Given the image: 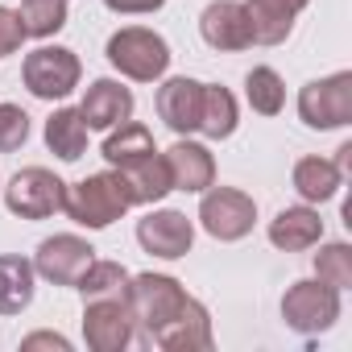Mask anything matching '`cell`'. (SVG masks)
<instances>
[{
    "label": "cell",
    "mask_w": 352,
    "mask_h": 352,
    "mask_svg": "<svg viewBox=\"0 0 352 352\" xmlns=\"http://www.w3.org/2000/svg\"><path fill=\"white\" fill-rule=\"evenodd\" d=\"M96 261V249L75 236V232H58V236H46L34 253V270L50 282V286H75L83 278V270Z\"/></svg>",
    "instance_id": "30bf717a"
},
{
    "label": "cell",
    "mask_w": 352,
    "mask_h": 352,
    "mask_svg": "<svg viewBox=\"0 0 352 352\" xmlns=\"http://www.w3.org/2000/svg\"><path fill=\"white\" fill-rule=\"evenodd\" d=\"M21 348H25V352H34V348L71 352V340H67V336H58V331H34V336H25V340H21Z\"/></svg>",
    "instance_id": "4dcf8cb0"
},
{
    "label": "cell",
    "mask_w": 352,
    "mask_h": 352,
    "mask_svg": "<svg viewBox=\"0 0 352 352\" xmlns=\"http://www.w3.org/2000/svg\"><path fill=\"white\" fill-rule=\"evenodd\" d=\"M282 319L298 336H319V331H327L340 319V290L319 282V278L294 282L282 294Z\"/></svg>",
    "instance_id": "8992f818"
},
{
    "label": "cell",
    "mask_w": 352,
    "mask_h": 352,
    "mask_svg": "<svg viewBox=\"0 0 352 352\" xmlns=\"http://www.w3.org/2000/svg\"><path fill=\"white\" fill-rule=\"evenodd\" d=\"M137 336L129 298H96L83 302V340L91 352H124Z\"/></svg>",
    "instance_id": "9c48e42d"
},
{
    "label": "cell",
    "mask_w": 352,
    "mask_h": 352,
    "mask_svg": "<svg viewBox=\"0 0 352 352\" xmlns=\"http://www.w3.org/2000/svg\"><path fill=\"white\" fill-rule=\"evenodd\" d=\"M63 199H67V183L46 166L17 170L5 187V204L21 220H50L54 212H63Z\"/></svg>",
    "instance_id": "52a82bcc"
},
{
    "label": "cell",
    "mask_w": 352,
    "mask_h": 352,
    "mask_svg": "<svg viewBox=\"0 0 352 352\" xmlns=\"http://www.w3.org/2000/svg\"><path fill=\"white\" fill-rule=\"evenodd\" d=\"M149 348H162V352H208L212 348V315H208V307L187 294L183 311L153 336Z\"/></svg>",
    "instance_id": "4fadbf2b"
},
{
    "label": "cell",
    "mask_w": 352,
    "mask_h": 352,
    "mask_svg": "<svg viewBox=\"0 0 352 352\" xmlns=\"http://www.w3.org/2000/svg\"><path fill=\"white\" fill-rule=\"evenodd\" d=\"M315 278L336 286V290H348L352 286V245L344 241H331L315 253Z\"/></svg>",
    "instance_id": "83f0119b"
},
{
    "label": "cell",
    "mask_w": 352,
    "mask_h": 352,
    "mask_svg": "<svg viewBox=\"0 0 352 352\" xmlns=\"http://www.w3.org/2000/svg\"><path fill=\"white\" fill-rule=\"evenodd\" d=\"M162 157H166L170 187H174V191L204 195V191L216 183V157H212L208 145H199V141H174Z\"/></svg>",
    "instance_id": "5bb4252c"
},
{
    "label": "cell",
    "mask_w": 352,
    "mask_h": 352,
    "mask_svg": "<svg viewBox=\"0 0 352 352\" xmlns=\"http://www.w3.org/2000/svg\"><path fill=\"white\" fill-rule=\"evenodd\" d=\"M129 270L120 261H91L83 270V278L75 282V290L83 294V302H96V298H124L129 290Z\"/></svg>",
    "instance_id": "cb8c5ba5"
},
{
    "label": "cell",
    "mask_w": 352,
    "mask_h": 352,
    "mask_svg": "<svg viewBox=\"0 0 352 352\" xmlns=\"http://www.w3.org/2000/svg\"><path fill=\"white\" fill-rule=\"evenodd\" d=\"M290 179H294V191H298L307 204H327V199H336V191L344 187V170H340L331 157H298Z\"/></svg>",
    "instance_id": "ffe728a7"
},
{
    "label": "cell",
    "mask_w": 352,
    "mask_h": 352,
    "mask_svg": "<svg viewBox=\"0 0 352 352\" xmlns=\"http://www.w3.org/2000/svg\"><path fill=\"white\" fill-rule=\"evenodd\" d=\"M149 149H157V145H153V133L129 116L124 124L108 129V141H104V162H108V166H120V162L141 157V153H149Z\"/></svg>",
    "instance_id": "484cf974"
},
{
    "label": "cell",
    "mask_w": 352,
    "mask_h": 352,
    "mask_svg": "<svg viewBox=\"0 0 352 352\" xmlns=\"http://www.w3.org/2000/svg\"><path fill=\"white\" fill-rule=\"evenodd\" d=\"M87 124H83V116H79V108H58L50 120H46V145H50V153L54 157H63V162H79L83 153H87Z\"/></svg>",
    "instance_id": "603a6c76"
},
{
    "label": "cell",
    "mask_w": 352,
    "mask_h": 352,
    "mask_svg": "<svg viewBox=\"0 0 352 352\" xmlns=\"http://www.w3.org/2000/svg\"><path fill=\"white\" fill-rule=\"evenodd\" d=\"M199 100H204V83L174 75L157 87V116L166 120V129H174L179 137L199 129Z\"/></svg>",
    "instance_id": "9a60e30c"
},
{
    "label": "cell",
    "mask_w": 352,
    "mask_h": 352,
    "mask_svg": "<svg viewBox=\"0 0 352 352\" xmlns=\"http://www.w3.org/2000/svg\"><path fill=\"white\" fill-rule=\"evenodd\" d=\"M311 5V0H245V13L253 25L257 46H282L294 30V17Z\"/></svg>",
    "instance_id": "ac0fdd59"
},
{
    "label": "cell",
    "mask_w": 352,
    "mask_h": 352,
    "mask_svg": "<svg viewBox=\"0 0 352 352\" xmlns=\"http://www.w3.org/2000/svg\"><path fill=\"white\" fill-rule=\"evenodd\" d=\"M199 34L220 54L249 50L253 46V25H249V13H245V0H212L199 17Z\"/></svg>",
    "instance_id": "7c38bea8"
},
{
    "label": "cell",
    "mask_w": 352,
    "mask_h": 352,
    "mask_svg": "<svg viewBox=\"0 0 352 352\" xmlns=\"http://www.w3.org/2000/svg\"><path fill=\"white\" fill-rule=\"evenodd\" d=\"M112 170H120V179H124L133 204H157V199H166V195L174 191V187H170L166 157H162L157 149H149V153H141V157H129V162H120V166H112Z\"/></svg>",
    "instance_id": "d6986e66"
},
{
    "label": "cell",
    "mask_w": 352,
    "mask_h": 352,
    "mask_svg": "<svg viewBox=\"0 0 352 352\" xmlns=\"http://www.w3.org/2000/svg\"><path fill=\"white\" fill-rule=\"evenodd\" d=\"M137 245L162 261H179L191 253L195 245V224L174 212V208H162V212H149L145 220H137Z\"/></svg>",
    "instance_id": "8fae6325"
},
{
    "label": "cell",
    "mask_w": 352,
    "mask_h": 352,
    "mask_svg": "<svg viewBox=\"0 0 352 352\" xmlns=\"http://www.w3.org/2000/svg\"><path fill=\"white\" fill-rule=\"evenodd\" d=\"M79 116L87 129H116L133 116V91L116 79H96L79 104Z\"/></svg>",
    "instance_id": "2e32d148"
},
{
    "label": "cell",
    "mask_w": 352,
    "mask_h": 352,
    "mask_svg": "<svg viewBox=\"0 0 352 352\" xmlns=\"http://www.w3.org/2000/svg\"><path fill=\"white\" fill-rule=\"evenodd\" d=\"M323 241V220L315 208L298 204V208H282L270 220V245L282 253H307Z\"/></svg>",
    "instance_id": "e0dca14e"
},
{
    "label": "cell",
    "mask_w": 352,
    "mask_h": 352,
    "mask_svg": "<svg viewBox=\"0 0 352 352\" xmlns=\"http://www.w3.org/2000/svg\"><path fill=\"white\" fill-rule=\"evenodd\" d=\"M21 25L25 38H54L67 25V0H21Z\"/></svg>",
    "instance_id": "4316f807"
},
{
    "label": "cell",
    "mask_w": 352,
    "mask_h": 352,
    "mask_svg": "<svg viewBox=\"0 0 352 352\" xmlns=\"http://www.w3.org/2000/svg\"><path fill=\"white\" fill-rule=\"evenodd\" d=\"M21 42H25V25H21V17H17V9H5V5H0V58H5V54H17Z\"/></svg>",
    "instance_id": "f546056e"
},
{
    "label": "cell",
    "mask_w": 352,
    "mask_h": 352,
    "mask_svg": "<svg viewBox=\"0 0 352 352\" xmlns=\"http://www.w3.org/2000/svg\"><path fill=\"white\" fill-rule=\"evenodd\" d=\"M30 141V112L21 104H0V153H13Z\"/></svg>",
    "instance_id": "f1b7e54d"
},
{
    "label": "cell",
    "mask_w": 352,
    "mask_h": 352,
    "mask_svg": "<svg viewBox=\"0 0 352 352\" xmlns=\"http://www.w3.org/2000/svg\"><path fill=\"white\" fill-rule=\"evenodd\" d=\"M21 79L38 100H67L83 79V63L67 46H38L34 54H25Z\"/></svg>",
    "instance_id": "277c9868"
},
{
    "label": "cell",
    "mask_w": 352,
    "mask_h": 352,
    "mask_svg": "<svg viewBox=\"0 0 352 352\" xmlns=\"http://www.w3.org/2000/svg\"><path fill=\"white\" fill-rule=\"evenodd\" d=\"M331 162H336V166H340V170L348 174V166H352V141H344V145L336 149V157H331Z\"/></svg>",
    "instance_id": "d6a6232c"
},
{
    "label": "cell",
    "mask_w": 352,
    "mask_h": 352,
    "mask_svg": "<svg viewBox=\"0 0 352 352\" xmlns=\"http://www.w3.org/2000/svg\"><path fill=\"white\" fill-rule=\"evenodd\" d=\"M112 13H124V17H141V13H157L166 0H104Z\"/></svg>",
    "instance_id": "1f68e13d"
},
{
    "label": "cell",
    "mask_w": 352,
    "mask_h": 352,
    "mask_svg": "<svg viewBox=\"0 0 352 352\" xmlns=\"http://www.w3.org/2000/svg\"><path fill=\"white\" fill-rule=\"evenodd\" d=\"M34 278H38L34 261L17 253L0 257V315H21L34 302Z\"/></svg>",
    "instance_id": "44dd1931"
},
{
    "label": "cell",
    "mask_w": 352,
    "mask_h": 352,
    "mask_svg": "<svg viewBox=\"0 0 352 352\" xmlns=\"http://www.w3.org/2000/svg\"><path fill=\"white\" fill-rule=\"evenodd\" d=\"M298 116H302L307 129H319V133L352 124V71L311 79L298 91Z\"/></svg>",
    "instance_id": "5b68a950"
},
{
    "label": "cell",
    "mask_w": 352,
    "mask_h": 352,
    "mask_svg": "<svg viewBox=\"0 0 352 352\" xmlns=\"http://www.w3.org/2000/svg\"><path fill=\"white\" fill-rule=\"evenodd\" d=\"M245 96H249V108L261 116H278L286 108V83L274 67H253L245 75Z\"/></svg>",
    "instance_id": "d4e9b609"
},
{
    "label": "cell",
    "mask_w": 352,
    "mask_h": 352,
    "mask_svg": "<svg viewBox=\"0 0 352 352\" xmlns=\"http://www.w3.org/2000/svg\"><path fill=\"white\" fill-rule=\"evenodd\" d=\"M236 96L220 83H204V100H199V133L212 141H224L236 133Z\"/></svg>",
    "instance_id": "7402d4cb"
},
{
    "label": "cell",
    "mask_w": 352,
    "mask_h": 352,
    "mask_svg": "<svg viewBox=\"0 0 352 352\" xmlns=\"http://www.w3.org/2000/svg\"><path fill=\"white\" fill-rule=\"evenodd\" d=\"M108 63L124 75V79H133V83H153V79H162L166 75V67H170V46H166V38L162 34H153V30H145V25H129V30H116L112 38H108Z\"/></svg>",
    "instance_id": "3957f363"
},
{
    "label": "cell",
    "mask_w": 352,
    "mask_h": 352,
    "mask_svg": "<svg viewBox=\"0 0 352 352\" xmlns=\"http://www.w3.org/2000/svg\"><path fill=\"white\" fill-rule=\"evenodd\" d=\"M124 298L133 307V323H137L141 340L153 344V336L183 311L187 290H183L179 278H170V274H137V278H129Z\"/></svg>",
    "instance_id": "7a4b0ae2"
},
{
    "label": "cell",
    "mask_w": 352,
    "mask_h": 352,
    "mask_svg": "<svg viewBox=\"0 0 352 352\" xmlns=\"http://www.w3.org/2000/svg\"><path fill=\"white\" fill-rule=\"evenodd\" d=\"M199 224L216 241H245L257 224V204L236 187H208L199 204Z\"/></svg>",
    "instance_id": "ba28073f"
},
{
    "label": "cell",
    "mask_w": 352,
    "mask_h": 352,
    "mask_svg": "<svg viewBox=\"0 0 352 352\" xmlns=\"http://www.w3.org/2000/svg\"><path fill=\"white\" fill-rule=\"evenodd\" d=\"M129 208H133V195H129V187L120 179V170L87 174V179H79V183L67 187V199H63V212L79 228H91V232L116 224Z\"/></svg>",
    "instance_id": "6da1fadb"
}]
</instances>
